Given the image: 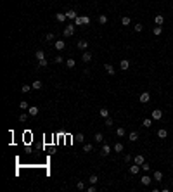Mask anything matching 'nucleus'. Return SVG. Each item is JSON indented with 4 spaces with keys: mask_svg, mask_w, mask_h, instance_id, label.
<instances>
[{
    "mask_svg": "<svg viewBox=\"0 0 173 192\" xmlns=\"http://www.w3.org/2000/svg\"><path fill=\"white\" fill-rule=\"evenodd\" d=\"M74 28H76V24H68L66 28H64V37H73Z\"/></svg>",
    "mask_w": 173,
    "mask_h": 192,
    "instance_id": "1",
    "label": "nucleus"
},
{
    "mask_svg": "<svg viewBox=\"0 0 173 192\" xmlns=\"http://www.w3.org/2000/svg\"><path fill=\"white\" fill-rule=\"evenodd\" d=\"M139 100L142 102V104H147L149 100H151V95H149V92H142V94H140V97H139Z\"/></svg>",
    "mask_w": 173,
    "mask_h": 192,
    "instance_id": "2",
    "label": "nucleus"
},
{
    "mask_svg": "<svg viewBox=\"0 0 173 192\" xmlns=\"http://www.w3.org/2000/svg\"><path fill=\"white\" fill-rule=\"evenodd\" d=\"M151 116H152V120H161V118H163V111H161V109H154Z\"/></svg>",
    "mask_w": 173,
    "mask_h": 192,
    "instance_id": "3",
    "label": "nucleus"
},
{
    "mask_svg": "<svg viewBox=\"0 0 173 192\" xmlns=\"http://www.w3.org/2000/svg\"><path fill=\"white\" fill-rule=\"evenodd\" d=\"M109 152H111V147L107 146V144H104V146H102V151H100V156H102V158H106Z\"/></svg>",
    "mask_w": 173,
    "mask_h": 192,
    "instance_id": "4",
    "label": "nucleus"
},
{
    "mask_svg": "<svg viewBox=\"0 0 173 192\" xmlns=\"http://www.w3.org/2000/svg\"><path fill=\"white\" fill-rule=\"evenodd\" d=\"M55 19H57L59 23H64L68 19V14H64V12H57L55 14Z\"/></svg>",
    "mask_w": 173,
    "mask_h": 192,
    "instance_id": "5",
    "label": "nucleus"
},
{
    "mask_svg": "<svg viewBox=\"0 0 173 192\" xmlns=\"http://www.w3.org/2000/svg\"><path fill=\"white\" fill-rule=\"evenodd\" d=\"M120 68H121V71H126L128 68H130V63H128L126 59H121L120 61Z\"/></svg>",
    "mask_w": 173,
    "mask_h": 192,
    "instance_id": "6",
    "label": "nucleus"
},
{
    "mask_svg": "<svg viewBox=\"0 0 173 192\" xmlns=\"http://www.w3.org/2000/svg\"><path fill=\"white\" fill-rule=\"evenodd\" d=\"M82 59H83V63H90V61H92V54L88 52V50H85L83 55H82Z\"/></svg>",
    "mask_w": 173,
    "mask_h": 192,
    "instance_id": "7",
    "label": "nucleus"
},
{
    "mask_svg": "<svg viewBox=\"0 0 173 192\" xmlns=\"http://www.w3.org/2000/svg\"><path fill=\"white\" fill-rule=\"evenodd\" d=\"M28 114H29V116H38V107H37V106H29Z\"/></svg>",
    "mask_w": 173,
    "mask_h": 192,
    "instance_id": "8",
    "label": "nucleus"
},
{
    "mask_svg": "<svg viewBox=\"0 0 173 192\" xmlns=\"http://www.w3.org/2000/svg\"><path fill=\"white\" fill-rule=\"evenodd\" d=\"M151 182H152V178H151L149 175H144L142 178H140V184H142V185H149Z\"/></svg>",
    "mask_w": 173,
    "mask_h": 192,
    "instance_id": "9",
    "label": "nucleus"
},
{
    "mask_svg": "<svg viewBox=\"0 0 173 192\" xmlns=\"http://www.w3.org/2000/svg\"><path fill=\"white\" fill-rule=\"evenodd\" d=\"M54 45H55V49H57V50H62L64 47H66V42H64V40H55Z\"/></svg>",
    "mask_w": 173,
    "mask_h": 192,
    "instance_id": "10",
    "label": "nucleus"
},
{
    "mask_svg": "<svg viewBox=\"0 0 173 192\" xmlns=\"http://www.w3.org/2000/svg\"><path fill=\"white\" fill-rule=\"evenodd\" d=\"M140 170H142V168H140V164H135V163H133V166H130V173H132V175H137Z\"/></svg>",
    "mask_w": 173,
    "mask_h": 192,
    "instance_id": "11",
    "label": "nucleus"
},
{
    "mask_svg": "<svg viewBox=\"0 0 173 192\" xmlns=\"http://www.w3.org/2000/svg\"><path fill=\"white\" fill-rule=\"evenodd\" d=\"M154 21H156V24H157V26H161L163 23H165V16H163V14H157V16L154 17Z\"/></svg>",
    "mask_w": 173,
    "mask_h": 192,
    "instance_id": "12",
    "label": "nucleus"
},
{
    "mask_svg": "<svg viewBox=\"0 0 173 192\" xmlns=\"http://www.w3.org/2000/svg\"><path fill=\"white\" fill-rule=\"evenodd\" d=\"M145 163V158L142 154H139V156H135V164H140V166H142V164Z\"/></svg>",
    "mask_w": 173,
    "mask_h": 192,
    "instance_id": "13",
    "label": "nucleus"
},
{
    "mask_svg": "<svg viewBox=\"0 0 173 192\" xmlns=\"http://www.w3.org/2000/svg\"><path fill=\"white\" fill-rule=\"evenodd\" d=\"M76 45H78V49H80V50H85L87 47H88V42H87V40H80V42L76 43Z\"/></svg>",
    "mask_w": 173,
    "mask_h": 192,
    "instance_id": "14",
    "label": "nucleus"
},
{
    "mask_svg": "<svg viewBox=\"0 0 173 192\" xmlns=\"http://www.w3.org/2000/svg\"><path fill=\"white\" fill-rule=\"evenodd\" d=\"M42 85H43V83H42L40 80H35L33 83H31V87H33V90H40V88H42Z\"/></svg>",
    "mask_w": 173,
    "mask_h": 192,
    "instance_id": "15",
    "label": "nucleus"
},
{
    "mask_svg": "<svg viewBox=\"0 0 173 192\" xmlns=\"http://www.w3.org/2000/svg\"><path fill=\"white\" fill-rule=\"evenodd\" d=\"M104 69L107 71V75H114V73H116V69L111 66V64H106V66H104Z\"/></svg>",
    "mask_w": 173,
    "mask_h": 192,
    "instance_id": "16",
    "label": "nucleus"
},
{
    "mask_svg": "<svg viewBox=\"0 0 173 192\" xmlns=\"http://www.w3.org/2000/svg\"><path fill=\"white\" fill-rule=\"evenodd\" d=\"M142 126H145V128H149V126H152V118H145V120L142 121Z\"/></svg>",
    "mask_w": 173,
    "mask_h": 192,
    "instance_id": "17",
    "label": "nucleus"
},
{
    "mask_svg": "<svg viewBox=\"0 0 173 192\" xmlns=\"http://www.w3.org/2000/svg\"><path fill=\"white\" fill-rule=\"evenodd\" d=\"M157 137H159V138H166V137H168V132H166L165 128L157 130Z\"/></svg>",
    "mask_w": 173,
    "mask_h": 192,
    "instance_id": "18",
    "label": "nucleus"
},
{
    "mask_svg": "<svg viewBox=\"0 0 173 192\" xmlns=\"http://www.w3.org/2000/svg\"><path fill=\"white\" fill-rule=\"evenodd\" d=\"M128 138H130V142H137V140H139V133H137V132H132V133L128 135Z\"/></svg>",
    "mask_w": 173,
    "mask_h": 192,
    "instance_id": "19",
    "label": "nucleus"
},
{
    "mask_svg": "<svg viewBox=\"0 0 173 192\" xmlns=\"http://www.w3.org/2000/svg\"><path fill=\"white\" fill-rule=\"evenodd\" d=\"M154 180H156V182H161V180H163V171H154Z\"/></svg>",
    "mask_w": 173,
    "mask_h": 192,
    "instance_id": "20",
    "label": "nucleus"
},
{
    "mask_svg": "<svg viewBox=\"0 0 173 192\" xmlns=\"http://www.w3.org/2000/svg\"><path fill=\"white\" fill-rule=\"evenodd\" d=\"M94 140H95V142H104V135L102 133H100V132H97V133H95V137H94Z\"/></svg>",
    "mask_w": 173,
    "mask_h": 192,
    "instance_id": "21",
    "label": "nucleus"
},
{
    "mask_svg": "<svg viewBox=\"0 0 173 192\" xmlns=\"http://www.w3.org/2000/svg\"><path fill=\"white\" fill-rule=\"evenodd\" d=\"M123 149H125V146L121 142H116L114 144V151H116V152H123Z\"/></svg>",
    "mask_w": 173,
    "mask_h": 192,
    "instance_id": "22",
    "label": "nucleus"
},
{
    "mask_svg": "<svg viewBox=\"0 0 173 192\" xmlns=\"http://www.w3.org/2000/svg\"><path fill=\"white\" fill-rule=\"evenodd\" d=\"M130 21H132L130 16H123V17H121V24H123V26H128V24H130Z\"/></svg>",
    "mask_w": 173,
    "mask_h": 192,
    "instance_id": "23",
    "label": "nucleus"
},
{
    "mask_svg": "<svg viewBox=\"0 0 173 192\" xmlns=\"http://www.w3.org/2000/svg\"><path fill=\"white\" fill-rule=\"evenodd\" d=\"M68 19H73V21H74V19H76V17H78V14H76V12H74V11H68Z\"/></svg>",
    "mask_w": 173,
    "mask_h": 192,
    "instance_id": "24",
    "label": "nucleus"
},
{
    "mask_svg": "<svg viewBox=\"0 0 173 192\" xmlns=\"http://www.w3.org/2000/svg\"><path fill=\"white\" fill-rule=\"evenodd\" d=\"M99 114L104 118V120H106V118H109V111H107L106 107H102V109H100V111H99Z\"/></svg>",
    "mask_w": 173,
    "mask_h": 192,
    "instance_id": "25",
    "label": "nucleus"
},
{
    "mask_svg": "<svg viewBox=\"0 0 173 192\" xmlns=\"http://www.w3.org/2000/svg\"><path fill=\"white\" fill-rule=\"evenodd\" d=\"M66 66L68 68H74V66H76V61H74V59H66Z\"/></svg>",
    "mask_w": 173,
    "mask_h": 192,
    "instance_id": "26",
    "label": "nucleus"
},
{
    "mask_svg": "<svg viewBox=\"0 0 173 192\" xmlns=\"http://www.w3.org/2000/svg\"><path fill=\"white\" fill-rule=\"evenodd\" d=\"M19 107L24 109V111H28V109H29V104L26 102V100H21V102H19Z\"/></svg>",
    "mask_w": 173,
    "mask_h": 192,
    "instance_id": "27",
    "label": "nucleus"
},
{
    "mask_svg": "<svg viewBox=\"0 0 173 192\" xmlns=\"http://www.w3.org/2000/svg\"><path fill=\"white\" fill-rule=\"evenodd\" d=\"M31 88H33L31 85H23V87H21V92H23V94H28Z\"/></svg>",
    "mask_w": 173,
    "mask_h": 192,
    "instance_id": "28",
    "label": "nucleus"
},
{
    "mask_svg": "<svg viewBox=\"0 0 173 192\" xmlns=\"http://www.w3.org/2000/svg\"><path fill=\"white\" fill-rule=\"evenodd\" d=\"M38 66L40 68H47L49 66V61H47V59H40V61H38Z\"/></svg>",
    "mask_w": 173,
    "mask_h": 192,
    "instance_id": "29",
    "label": "nucleus"
},
{
    "mask_svg": "<svg viewBox=\"0 0 173 192\" xmlns=\"http://www.w3.org/2000/svg\"><path fill=\"white\" fill-rule=\"evenodd\" d=\"M125 133H126V132H125L123 126H120V128L116 130V135H118V137H125Z\"/></svg>",
    "mask_w": 173,
    "mask_h": 192,
    "instance_id": "30",
    "label": "nucleus"
},
{
    "mask_svg": "<svg viewBox=\"0 0 173 192\" xmlns=\"http://www.w3.org/2000/svg\"><path fill=\"white\" fill-rule=\"evenodd\" d=\"M88 182H90V184H97V182H99V177L97 175H90V178H88Z\"/></svg>",
    "mask_w": 173,
    "mask_h": 192,
    "instance_id": "31",
    "label": "nucleus"
},
{
    "mask_svg": "<svg viewBox=\"0 0 173 192\" xmlns=\"http://www.w3.org/2000/svg\"><path fill=\"white\" fill-rule=\"evenodd\" d=\"M152 31H154V35H156V37H159V35L163 33V28H161V26H157V24H156V28H154Z\"/></svg>",
    "mask_w": 173,
    "mask_h": 192,
    "instance_id": "32",
    "label": "nucleus"
},
{
    "mask_svg": "<svg viewBox=\"0 0 173 192\" xmlns=\"http://www.w3.org/2000/svg\"><path fill=\"white\" fill-rule=\"evenodd\" d=\"M99 23H100V24H106V23H107V16H106V14H100V16H99Z\"/></svg>",
    "mask_w": 173,
    "mask_h": 192,
    "instance_id": "33",
    "label": "nucleus"
},
{
    "mask_svg": "<svg viewBox=\"0 0 173 192\" xmlns=\"http://www.w3.org/2000/svg\"><path fill=\"white\" fill-rule=\"evenodd\" d=\"M37 59L40 61V59H45V52L43 50H37Z\"/></svg>",
    "mask_w": 173,
    "mask_h": 192,
    "instance_id": "34",
    "label": "nucleus"
},
{
    "mask_svg": "<svg viewBox=\"0 0 173 192\" xmlns=\"http://www.w3.org/2000/svg\"><path fill=\"white\" fill-rule=\"evenodd\" d=\"M92 149H94V146H92V144H85V146H83V152H90Z\"/></svg>",
    "mask_w": 173,
    "mask_h": 192,
    "instance_id": "35",
    "label": "nucleus"
},
{
    "mask_svg": "<svg viewBox=\"0 0 173 192\" xmlns=\"http://www.w3.org/2000/svg\"><path fill=\"white\" fill-rule=\"evenodd\" d=\"M47 42H54V40H55V35H54V33H47Z\"/></svg>",
    "mask_w": 173,
    "mask_h": 192,
    "instance_id": "36",
    "label": "nucleus"
},
{
    "mask_svg": "<svg viewBox=\"0 0 173 192\" xmlns=\"http://www.w3.org/2000/svg\"><path fill=\"white\" fill-rule=\"evenodd\" d=\"M82 23L83 24H90V17L88 16H82Z\"/></svg>",
    "mask_w": 173,
    "mask_h": 192,
    "instance_id": "37",
    "label": "nucleus"
},
{
    "mask_svg": "<svg viewBox=\"0 0 173 192\" xmlns=\"http://www.w3.org/2000/svg\"><path fill=\"white\" fill-rule=\"evenodd\" d=\"M26 120H28V114H26V113H23V114H19V121H21V123H24V121Z\"/></svg>",
    "mask_w": 173,
    "mask_h": 192,
    "instance_id": "38",
    "label": "nucleus"
},
{
    "mask_svg": "<svg viewBox=\"0 0 173 192\" xmlns=\"http://www.w3.org/2000/svg\"><path fill=\"white\" fill-rule=\"evenodd\" d=\"M142 29H144V26L140 24V23H137V24H135V31H137V33H140Z\"/></svg>",
    "mask_w": 173,
    "mask_h": 192,
    "instance_id": "39",
    "label": "nucleus"
},
{
    "mask_svg": "<svg viewBox=\"0 0 173 192\" xmlns=\"http://www.w3.org/2000/svg\"><path fill=\"white\" fill-rule=\"evenodd\" d=\"M74 24H76V26H82L83 24V23H82V16H78L76 19H74Z\"/></svg>",
    "mask_w": 173,
    "mask_h": 192,
    "instance_id": "40",
    "label": "nucleus"
},
{
    "mask_svg": "<svg viewBox=\"0 0 173 192\" xmlns=\"http://www.w3.org/2000/svg\"><path fill=\"white\" fill-rule=\"evenodd\" d=\"M140 168H142V170H144V171H149V168H151V166H149V163H144V164H142V166H140Z\"/></svg>",
    "mask_w": 173,
    "mask_h": 192,
    "instance_id": "41",
    "label": "nucleus"
},
{
    "mask_svg": "<svg viewBox=\"0 0 173 192\" xmlns=\"http://www.w3.org/2000/svg\"><path fill=\"white\" fill-rule=\"evenodd\" d=\"M106 125L107 126H113V118H106Z\"/></svg>",
    "mask_w": 173,
    "mask_h": 192,
    "instance_id": "42",
    "label": "nucleus"
},
{
    "mask_svg": "<svg viewBox=\"0 0 173 192\" xmlns=\"http://www.w3.org/2000/svg\"><path fill=\"white\" fill-rule=\"evenodd\" d=\"M76 138H78V140H80V144H83V140H85V137H83V133L76 135Z\"/></svg>",
    "mask_w": 173,
    "mask_h": 192,
    "instance_id": "43",
    "label": "nucleus"
},
{
    "mask_svg": "<svg viewBox=\"0 0 173 192\" xmlns=\"http://www.w3.org/2000/svg\"><path fill=\"white\" fill-rule=\"evenodd\" d=\"M76 187H78L80 190H83V189H85V185H83V182H78V184H76Z\"/></svg>",
    "mask_w": 173,
    "mask_h": 192,
    "instance_id": "44",
    "label": "nucleus"
},
{
    "mask_svg": "<svg viewBox=\"0 0 173 192\" xmlns=\"http://www.w3.org/2000/svg\"><path fill=\"white\" fill-rule=\"evenodd\" d=\"M130 161H132V156L126 154V156H125V163H130Z\"/></svg>",
    "mask_w": 173,
    "mask_h": 192,
    "instance_id": "45",
    "label": "nucleus"
},
{
    "mask_svg": "<svg viewBox=\"0 0 173 192\" xmlns=\"http://www.w3.org/2000/svg\"><path fill=\"white\" fill-rule=\"evenodd\" d=\"M64 59H62V55H55V63H62Z\"/></svg>",
    "mask_w": 173,
    "mask_h": 192,
    "instance_id": "46",
    "label": "nucleus"
},
{
    "mask_svg": "<svg viewBox=\"0 0 173 192\" xmlns=\"http://www.w3.org/2000/svg\"><path fill=\"white\" fill-rule=\"evenodd\" d=\"M87 190H88V192H95V185H94V184H92V185H90V187L87 189Z\"/></svg>",
    "mask_w": 173,
    "mask_h": 192,
    "instance_id": "47",
    "label": "nucleus"
}]
</instances>
